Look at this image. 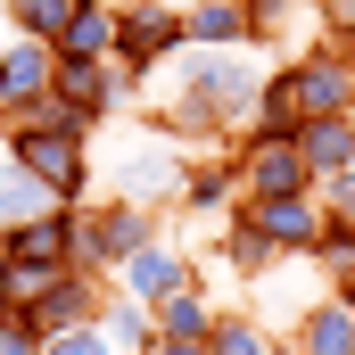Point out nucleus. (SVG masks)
Wrapping results in <instances>:
<instances>
[{
	"instance_id": "20",
	"label": "nucleus",
	"mask_w": 355,
	"mask_h": 355,
	"mask_svg": "<svg viewBox=\"0 0 355 355\" xmlns=\"http://www.w3.org/2000/svg\"><path fill=\"white\" fill-rule=\"evenodd\" d=\"M272 339H281V331H272L265 314L223 306V314H215V339H207V355H272Z\"/></svg>"
},
{
	"instance_id": "22",
	"label": "nucleus",
	"mask_w": 355,
	"mask_h": 355,
	"mask_svg": "<svg viewBox=\"0 0 355 355\" xmlns=\"http://www.w3.org/2000/svg\"><path fill=\"white\" fill-rule=\"evenodd\" d=\"M75 8L83 0H8V25H17V42H50L58 50V33H67Z\"/></svg>"
},
{
	"instance_id": "5",
	"label": "nucleus",
	"mask_w": 355,
	"mask_h": 355,
	"mask_svg": "<svg viewBox=\"0 0 355 355\" xmlns=\"http://www.w3.org/2000/svg\"><path fill=\"white\" fill-rule=\"evenodd\" d=\"M182 50H190V33H182V17L166 0H132V8L116 17V67H124L132 83H149L157 67H174Z\"/></svg>"
},
{
	"instance_id": "31",
	"label": "nucleus",
	"mask_w": 355,
	"mask_h": 355,
	"mask_svg": "<svg viewBox=\"0 0 355 355\" xmlns=\"http://www.w3.org/2000/svg\"><path fill=\"white\" fill-rule=\"evenodd\" d=\"M272 355H306V347H297V339H289V331H281V339H272Z\"/></svg>"
},
{
	"instance_id": "14",
	"label": "nucleus",
	"mask_w": 355,
	"mask_h": 355,
	"mask_svg": "<svg viewBox=\"0 0 355 355\" xmlns=\"http://www.w3.org/2000/svg\"><path fill=\"white\" fill-rule=\"evenodd\" d=\"M289 339L306 355H355V306L347 297H314V306L289 322Z\"/></svg>"
},
{
	"instance_id": "13",
	"label": "nucleus",
	"mask_w": 355,
	"mask_h": 355,
	"mask_svg": "<svg viewBox=\"0 0 355 355\" xmlns=\"http://www.w3.org/2000/svg\"><path fill=\"white\" fill-rule=\"evenodd\" d=\"M297 157H306L314 190H322L331 174H347V166H355V116H314V124L297 132Z\"/></svg>"
},
{
	"instance_id": "25",
	"label": "nucleus",
	"mask_w": 355,
	"mask_h": 355,
	"mask_svg": "<svg viewBox=\"0 0 355 355\" xmlns=\"http://www.w3.org/2000/svg\"><path fill=\"white\" fill-rule=\"evenodd\" d=\"M240 8H248V42H257V50H272V42L297 25V0H240Z\"/></svg>"
},
{
	"instance_id": "30",
	"label": "nucleus",
	"mask_w": 355,
	"mask_h": 355,
	"mask_svg": "<svg viewBox=\"0 0 355 355\" xmlns=\"http://www.w3.org/2000/svg\"><path fill=\"white\" fill-rule=\"evenodd\" d=\"M149 355H207V339H157Z\"/></svg>"
},
{
	"instance_id": "34",
	"label": "nucleus",
	"mask_w": 355,
	"mask_h": 355,
	"mask_svg": "<svg viewBox=\"0 0 355 355\" xmlns=\"http://www.w3.org/2000/svg\"><path fill=\"white\" fill-rule=\"evenodd\" d=\"M339 42H347V58H355V25H347V33H339Z\"/></svg>"
},
{
	"instance_id": "7",
	"label": "nucleus",
	"mask_w": 355,
	"mask_h": 355,
	"mask_svg": "<svg viewBox=\"0 0 355 355\" xmlns=\"http://www.w3.org/2000/svg\"><path fill=\"white\" fill-rule=\"evenodd\" d=\"M116 289H124V297H141V306L157 314L166 297H182V289H207V281H198V257H190L182 240H166V232H157V240H149L132 265L116 272Z\"/></svg>"
},
{
	"instance_id": "15",
	"label": "nucleus",
	"mask_w": 355,
	"mask_h": 355,
	"mask_svg": "<svg viewBox=\"0 0 355 355\" xmlns=\"http://www.w3.org/2000/svg\"><path fill=\"white\" fill-rule=\"evenodd\" d=\"M99 331H107V347H116V355H149V347H157V314H149L141 297H124V289H107Z\"/></svg>"
},
{
	"instance_id": "27",
	"label": "nucleus",
	"mask_w": 355,
	"mask_h": 355,
	"mask_svg": "<svg viewBox=\"0 0 355 355\" xmlns=\"http://www.w3.org/2000/svg\"><path fill=\"white\" fill-rule=\"evenodd\" d=\"M42 355H116V347H107V331H99V322H83V331H58Z\"/></svg>"
},
{
	"instance_id": "29",
	"label": "nucleus",
	"mask_w": 355,
	"mask_h": 355,
	"mask_svg": "<svg viewBox=\"0 0 355 355\" xmlns=\"http://www.w3.org/2000/svg\"><path fill=\"white\" fill-rule=\"evenodd\" d=\"M42 347H50V339H42L25 314H8V322H0V355H42Z\"/></svg>"
},
{
	"instance_id": "17",
	"label": "nucleus",
	"mask_w": 355,
	"mask_h": 355,
	"mask_svg": "<svg viewBox=\"0 0 355 355\" xmlns=\"http://www.w3.org/2000/svg\"><path fill=\"white\" fill-rule=\"evenodd\" d=\"M215 257L240 272V281H272V257H281V248H272V240L248 223V215H232V223L215 232Z\"/></svg>"
},
{
	"instance_id": "12",
	"label": "nucleus",
	"mask_w": 355,
	"mask_h": 355,
	"mask_svg": "<svg viewBox=\"0 0 355 355\" xmlns=\"http://www.w3.org/2000/svg\"><path fill=\"white\" fill-rule=\"evenodd\" d=\"M75 215H83V207H50L42 223H25V232H8V248H17V265H42V272H75Z\"/></svg>"
},
{
	"instance_id": "8",
	"label": "nucleus",
	"mask_w": 355,
	"mask_h": 355,
	"mask_svg": "<svg viewBox=\"0 0 355 355\" xmlns=\"http://www.w3.org/2000/svg\"><path fill=\"white\" fill-rule=\"evenodd\" d=\"M190 223H232L240 207H248V182H240V157L232 149H215V157H198L190 166V182H182V198H174Z\"/></svg>"
},
{
	"instance_id": "16",
	"label": "nucleus",
	"mask_w": 355,
	"mask_h": 355,
	"mask_svg": "<svg viewBox=\"0 0 355 355\" xmlns=\"http://www.w3.org/2000/svg\"><path fill=\"white\" fill-rule=\"evenodd\" d=\"M116 17H124V8L83 0V8L67 17V33H58V58H116Z\"/></svg>"
},
{
	"instance_id": "9",
	"label": "nucleus",
	"mask_w": 355,
	"mask_h": 355,
	"mask_svg": "<svg viewBox=\"0 0 355 355\" xmlns=\"http://www.w3.org/2000/svg\"><path fill=\"white\" fill-rule=\"evenodd\" d=\"M232 157H240L248 198H306V190H314L306 157H297V141H232Z\"/></svg>"
},
{
	"instance_id": "1",
	"label": "nucleus",
	"mask_w": 355,
	"mask_h": 355,
	"mask_svg": "<svg viewBox=\"0 0 355 355\" xmlns=\"http://www.w3.org/2000/svg\"><path fill=\"white\" fill-rule=\"evenodd\" d=\"M182 91L174 107L157 116L166 141H215V132H248L257 124V99H265V75L232 50H182Z\"/></svg>"
},
{
	"instance_id": "18",
	"label": "nucleus",
	"mask_w": 355,
	"mask_h": 355,
	"mask_svg": "<svg viewBox=\"0 0 355 355\" xmlns=\"http://www.w3.org/2000/svg\"><path fill=\"white\" fill-rule=\"evenodd\" d=\"M182 33H190V50H240L248 42V8L240 0H198L182 17Z\"/></svg>"
},
{
	"instance_id": "19",
	"label": "nucleus",
	"mask_w": 355,
	"mask_h": 355,
	"mask_svg": "<svg viewBox=\"0 0 355 355\" xmlns=\"http://www.w3.org/2000/svg\"><path fill=\"white\" fill-rule=\"evenodd\" d=\"M58 198H50V182H33L25 166H8L0 174V232H25V223H42Z\"/></svg>"
},
{
	"instance_id": "2",
	"label": "nucleus",
	"mask_w": 355,
	"mask_h": 355,
	"mask_svg": "<svg viewBox=\"0 0 355 355\" xmlns=\"http://www.w3.org/2000/svg\"><path fill=\"white\" fill-rule=\"evenodd\" d=\"M149 240H157V207H132V198H91L83 215H75V272L107 281V272L132 265Z\"/></svg>"
},
{
	"instance_id": "11",
	"label": "nucleus",
	"mask_w": 355,
	"mask_h": 355,
	"mask_svg": "<svg viewBox=\"0 0 355 355\" xmlns=\"http://www.w3.org/2000/svg\"><path fill=\"white\" fill-rule=\"evenodd\" d=\"M99 306H107V289L91 281V272H58L50 289H42V306L25 314L42 339H58V331H83V322H99Z\"/></svg>"
},
{
	"instance_id": "28",
	"label": "nucleus",
	"mask_w": 355,
	"mask_h": 355,
	"mask_svg": "<svg viewBox=\"0 0 355 355\" xmlns=\"http://www.w3.org/2000/svg\"><path fill=\"white\" fill-rule=\"evenodd\" d=\"M322 215H331V223H355V166L322 182Z\"/></svg>"
},
{
	"instance_id": "26",
	"label": "nucleus",
	"mask_w": 355,
	"mask_h": 355,
	"mask_svg": "<svg viewBox=\"0 0 355 355\" xmlns=\"http://www.w3.org/2000/svg\"><path fill=\"white\" fill-rule=\"evenodd\" d=\"M50 281H58V272H42V265H8V272H0V297H8V306H17V314H33V306H42V289H50Z\"/></svg>"
},
{
	"instance_id": "3",
	"label": "nucleus",
	"mask_w": 355,
	"mask_h": 355,
	"mask_svg": "<svg viewBox=\"0 0 355 355\" xmlns=\"http://www.w3.org/2000/svg\"><path fill=\"white\" fill-rule=\"evenodd\" d=\"M8 166H25L33 182H50L58 207H91V149L75 132H8Z\"/></svg>"
},
{
	"instance_id": "36",
	"label": "nucleus",
	"mask_w": 355,
	"mask_h": 355,
	"mask_svg": "<svg viewBox=\"0 0 355 355\" xmlns=\"http://www.w3.org/2000/svg\"><path fill=\"white\" fill-rule=\"evenodd\" d=\"M0 174H8V141H0Z\"/></svg>"
},
{
	"instance_id": "6",
	"label": "nucleus",
	"mask_w": 355,
	"mask_h": 355,
	"mask_svg": "<svg viewBox=\"0 0 355 355\" xmlns=\"http://www.w3.org/2000/svg\"><path fill=\"white\" fill-rule=\"evenodd\" d=\"M182 182H190V166H182V149L157 132V141H132L116 166H107V198H132V207H166V198H182Z\"/></svg>"
},
{
	"instance_id": "33",
	"label": "nucleus",
	"mask_w": 355,
	"mask_h": 355,
	"mask_svg": "<svg viewBox=\"0 0 355 355\" xmlns=\"http://www.w3.org/2000/svg\"><path fill=\"white\" fill-rule=\"evenodd\" d=\"M331 297H347V306H355V281H347V289H331Z\"/></svg>"
},
{
	"instance_id": "10",
	"label": "nucleus",
	"mask_w": 355,
	"mask_h": 355,
	"mask_svg": "<svg viewBox=\"0 0 355 355\" xmlns=\"http://www.w3.org/2000/svg\"><path fill=\"white\" fill-rule=\"evenodd\" d=\"M240 215L265 232L281 257H314V240H322V223H331V215H322V190H306V198H248Z\"/></svg>"
},
{
	"instance_id": "4",
	"label": "nucleus",
	"mask_w": 355,
	"mask_h": 355,
	"mask_svg": "<svg viewBox=\"0 0 355 355\" xmlns=\"http://www.w3.org/2000/svg\"><path fill=\"white\" fill-rule=\"evenodd\" d=\"M281 75L297 91V116H306V124H314V116H355V58H347V42H306Z\"/></svg>"
},
{
	"instance_id": "35",
	"label": "nucleus",
	"mask_w": 355,
	"mask_h": 355,
	"mask_svg": "<svg viewBox=\"0 0 355 355\" xmlns=\"http://www.w3.org/2000/svg\"><path fill=\"white\" fill-rule=\"evenodd\" d=\"M8 314H17V306H8V297H0V322H8Z\"/></svg>"
},
{
	"instance_id": "37",
	"label": "nucleus",
	"mask_w": 355,
	"mask_h": 355,
	"mask_svg": "<svg viewBox=\"0 0 355 355\" xmlns=\"http://www.w3.org/2000/svg\"><path fill=\"white\" fill-rule=\"evenodd\" d=\"M0 8H8V0H0Z\"/></svg>"
},
{
	"instance_id": "23",
	"label": "nucleus",
	"mask_w": 355,
	"mask_h": 355,
	"mask_svg": "<svg viewBox=\"0 0 355 355\" xmlns=\"http://www.w3.org/2000/svg\"><path fill=\"white\" fill-rule=\"evenodd\" d=\"M306 265H322L331 289H347V281H355V223H322V240H314Z\"/></svg>"
},
{
	"instance_id": "24",
	"label": "nucleus",
	"mask_w": 355,
	"mask_h": 355,
	"mask_svg": "<svg viewBox=\"0 0 355 355\" xmlns=\"http://www.w3.org/2000/svg\"><path fill=\"white\" fill-rule=\"evenodd\" d=\"M17 132H75V141H91V116L75 107V99H58V91H50V99H33V107L17 116Z\"/></svg>"
},
{
	"instance_id": "32",
	"label": "nucleus",
	"mask_w": 355,
	"mask_h": 355,
	"mask_svg": "<svg viewBox=\"0 0 355 355\" xmlns=\"http://www.w3.org/2000/svg\"><path fill=\"white\" fill-rule=\"evenodd\" d=\"M8 265H17V248H8V232H0V272H8Z\"/></svg>"
},
{
	"instance_id": "21",
	"label": "nucleus",
	"mask_w": 355,
	"mask_h": 355,
	"mask_svg": "<svg viewBox=\"0 0 355 355\" xmlns=\"http://www.w3.org/2000/svg\"><path fill=\"white\" fill-rule=\"evenodd\" d=\"M215 314H223V306H215L207 289H182V297L157 306V339H215Z\"/></svg>"
}]
</instances>
